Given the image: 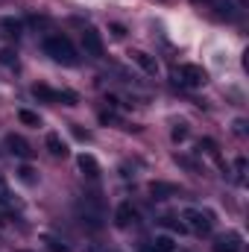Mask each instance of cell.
<instances>
[{"label": "cell", "instance_id": "obj_1", "mask_svg": "<svg viewBox=\"0 0 249 252\" xmlns=\"http://www.w3.org/2000/svg\"><path fill=\"white\" fill-rule=\"evenodd\" d=\"M44 53H47L53 62L67 64V67H73V64L79 62L76 47L70 44V38H67V35H47V38H44Z\"/></svg>", "mask_w": 249, "mask_h": 252}, {"label": "cell", "instance_id": "obj_2", "mask_svg": "<svg viewBox=\"0 0 249 252\" xmlns=\"http://www.w3.org/2000/svg\"><path fill=\"white\" fill-rule=\"evenodd\" d=\"M173 79H176L179 85H185V88H202V85L208 82V73H205L199 64H182V67L173 70Z\"/></svg>", "mask_w": 249, "mask_h": 252}, {"label": "cell", "instance_id": "obj_3", "mask_svg": "<svg viewBox=\"0 0 249 252\" xmlns=\"http://www.w3.org/2000/svg\"><path fill=\"white\" fill-rule=\"evenodd\" d=\"M185 220H187L185 229L196 232V235H211V229H214V217L208 211H199V208H187Z\"/></svg>", "mask_w": 249, "mask_h": 252}, {"label": "cell", "instance_id": "obj_4", "mask_svg": "<svg viewBox=\"0 0 249 252\" xmlns=\"http://www.w3.org/2000/svg\"><path fill=\"white\" fill-rule=\"evenodd\" d=\"M32 97H38L44 103H67V106L76 103V94L73 91H53L47 85H32Z\"/></svg>", "mask_w": 249, "mask_h": 252}, {"label": "cell", "instance_id": "obj_5", "mask_svg": "<svg viewBox=\"0 0 249 252\" xmlns=\"http://www.w3.org/2000/svg\"><path fill=\"white\" fill-rule=\"evenodd\" d=\"M82 50H85V56H94V59L103 56V38L97 30H91V27L82 30Z\"/></svg>", "mask_w": 249, "mask_h": 252}, {"label": "cell", "instance_id": "obj_6", "mask_svg": "<svg viewBox=\"0 0 249 252\" xmlns=\"http://www.w3.org/2000/svg\"><path fill=\"white\" fill-rule=\"evenodd\" d=\"M6 147H9V153L18 156V158H32V147H30V141L21 138V135H6Z\"/></svg>", "mask_w": 249, "mask_h": 252}, {"label": "cell", "instance_id": "obj_7", "mask_svg": "<svg viewBox=\"0 0 249 252\" xmlns=\"http://www.w3.org/2000/svg\"><path fill=\"white\" fill-rule=\"evenodd\" d=\"M214 252H244L241 235H238V232H229V235L217 238V241H214Z\"/></svg>", "mask_w": 249, "mask_h": 252}, {"label": "cell", "instance_id": "obj_8", "mask_svg": "<svg viewBox=\"0 0 249 252\" xmlns=\"http://www.w3.org/2000/svg\"><path fill=\"white\" fill-rule=\"evenodd\" d=\"M44 144H47V150H50V156H56V158H64V156H67V144L62 141V135H56V132H50V135L44 138Z\"/></svg>", "mask_w": 249, "mask_h": 252}, {"label": "cell", "instance_id": "obj_9", "mask_svg": "<svg viewBox=\"0 0 249 252\" xmlns=\"http://www.w3.org/2000/svg\"><path fill=\"white\" fill-rule=\"evenodd\" d=\"M129 56H132V62L138 64V67H144L147 73H158V62H156L153 56H147L144 50H132Z\"/></svg>", "mask_w": 249, "mask_h": 252}, {"label": "cell", "instance_id": "obj_10", "mask_svg": "<svg viewBox=\"0 0 249 252\" xmlns=\"http://www.w3.org/2000/svg\"><path fill=\"white\" fill-rule=\"evenodd\" d=\"M79 170L88 176V179H97L100 176V164L94 161V156H88V153H82L79 156Z\"/></svg>", "mask_w": 249, "mask_h": 252}, {"label": "cell", "instance_id": "obj_11", "mask_svg": "<svg viewBox=\"0 0 249 252\" xmlns=\"http://www.w3.org/2000/svg\"><path fill=\"white\" fill-rule=\"evenodd\" d=\"M211 9H214V15L217 18H226V21H232L235 18V6L229 3V0H205Z\"/></svg>", "mask_w": 249, "mask_h": 252}, {"label": "cell", "instance_id": "obj_12", "mask_svg": "<svg viewBox=\"0 0 249 252\" xmlns=\"http://www.w3.org/2000/svg\"><path fill=\"white\" fill-rule=\"evenodd\" d=\"M115 223L124 229V226H129V223H135V208L129 205V202H124V205H118V211H115Z\"/></svg>", "mask_w": 249, "mask_h": 252}, {"label": "cell", "instance_id": "obj_13", "mask_svg": "<svg viewBox=\"0 0 249 252\" xmlns=\"http://www.w3.org/2000/svg\"><path fill=\"white\" fill-rule=\"evenodd\" d=\"M176 185H170V182H153V185H150V193H153V196H156V199H167V196H173V193H176Z\"/></svg>", "mask_w": 249, "mask_h": 252}, {"label": "cell", "instance_id": "obj_14", "mask_svg": "<svg viewBox=\"0 0 249 252\" xmlns=\"http://www.w3.org/2000/svg\"><path fill=\"white\" fill-rule=\"evenodd\" d=\"M153 244H156V250H158V252H173V250H176V244H173V238H170V235H158Z\"/></svg>", "mask_w": 249, "mask_h": 252}, {"label": "cell", "instance_id": "obj_15", "mask_svg": "<svg viewBox=\"0 0 249 252\" xmlns=\"http://www.w3.org/2000/svg\"><path fill=\"white\" fill-rule=\"evenodd\" d=\"M18 118H21V124H27V126H41L38 115H35V112H30V109H21V112H18Z\"/></svg>", "mask_w": 249, "mask_h": 252}, {"label": "cell", "instance_id": "obj_16", "mask_svg": "<svg viewBox=\"0 0 249 252\" xmlns=\"http://www.w3.org/2000/svg\"><path fill=\"white\" fill-rule=\"evenodd\" d=\"M0 24H3V30H9V35H21V21H15V18H3Z\"/></svg>", "mask_w": 249, "mask_h": 252}, {"label": "cell", "instance_id": "obj_17", "mask_svg": "<svg viewBox=\"0 0 249 252\" xmlns=\"http://www.w3.org/2000/svg\"><path fill=\"white\" fill-rule=\"evenodd\" d=\"M0 205H15V199H12V190H9V185L0 179Z\"/></svg>", "mask_w": 249, "mask_h": 252}, {"label": "cell", "instance_id": "obj_18", "mask_svg": "<svg viewBox=\"0 0 249 252\" xmlns=\"http://www.w3.org/2000/svg\"><path fill=\"white\" fill-rule=\"evenodd\" d=\"M15 59H18V56H15V50H12V47H3V50H0V64H6V67H9V64H15Z\"/></svg>", "mask_w": 249, "mask_h": 252}, {"label": "cell", "instance_id": "obj_19", "mask_svg": "<svg viewBox=\"0 0 249 252\" xmlns=\"http://www.w3.org/2000/svg\"><path fill=\"white\" fill-rule=\"evenodd\" d=\"M187 138V124H176L173 129V141H185Z\"/></svg>", "mask_w": 249, "mask_h": 252}, {"label": "cell", "instance_id": "obj_20", "mask_svg": "<svg viewBox=\"0 0 249 252\" xmlns=\"http://www.w3.org/2000/svg\"><path fill=\"white\" fill-rule=\"evenodd\" d=\"M21 179H24L27 185H32V182H35V170H32V167H21Z\"/></svg>", "mask_w": 249, "mask_h": 252}, {"label": "cell", "instance_id": "obj_21", "mask_svg": "<svg viewBox=\"0 0 249 252\" xmlns=\"http://www.w3.org/2000/svg\"><path fill=\"white\" fill-rule=\"evenodd\" d=\"M47 250H50V252H70L67 247H62L59 241H47Z\"/></svg>", "mask_w": 249, "mask_h": 252}, {"label": "cell", "instance_id": "obj_22", "mask_svg": "<svg viewBox=\"0 0 249 252\" xmlns=\"http://www.w3.org/2000/svg\"><path fill=\"white\" fill-rule=\"evenodd\" d=\"M141 252H158V250H156V244H147V247H141Z\"/></svg>", "mask_w": 249, "mask_h": 252}]
</instances>
